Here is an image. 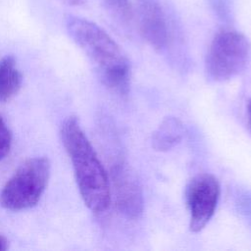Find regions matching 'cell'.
Segmentation results:
<instances>
[{
    "mask_svg": "<svg viewBox=\"0 0 251 251\" xmlns=\"http://www.w3.org/2000/svg\"><path fill=\"white\" fill-rule=\"evenodd\" d=\"M67 1L73 5H80V4H83L84 2H86V0H67Z\"/></svg>",
    "mask_w": 251,
    "mask_h": 251,
    "instance_id": "15",
    "label": "cell"
},
{
    "mask_svg": "<svg viewBox=\"0 0 251 251\" xmlns=\"http://www.w3.org/2000/svg\"><path fill=\"white\" fill-rule=\"evenodd\" d=\"M183 135L184 127L181 121L176 117H167L152 133V147L156 151H168L177 145Z\"/></svg>",
    "mask_w": 251,
    "mask_h": 251,
    "instance_id": "8",
    "label": "cell"
},
{
    "mask_svg": "<svg viewBox=\"0 0 251 251\" xmlns=\"http://www.w3.org/2000/svg\"><path fill=\"white\" fill-rule=\"evenodd\" d=\"M251 43L241 32L223 29L213 38L205 61L207 76L214 81L228 80L247 67Z\"/></svg>",
    "mask_w": 251,
    "mask_h": 251,
    "instance_id": "4",
    "label": "cell"
},
{
    "mask_svg": "<svg viewBox=\"0 0 251 251\" xmlns=\"http://www.w3.org/2000/svg\"><path fill=\"white\" fill-rule=\"evenodd\" d=\"M50 168V162L45 157L25 160L4 184L0 192L1 206L11 211L35 206L47 186Z\"/></svg>",
    "mask_w": 251,
    "mask_h": 251,
    "instance_id": "3",
    "label": "cell"
},
{
    "mask_svg": "<svg viewBox=\"0 0 251 251\" xmlns=\"http://www.w3.org/2000/svg\"><path fill=\"white\" fill-rule=\"evenodd\" d=\"M247 121H248V126L251 131V99L248 101L247 104Z\"/></svg>",
    "mask_w": 251,
    "mask_h": 251,
    "instance_id": "14",
    "label": "cell"
},
{
    "mask_svg": "<svg viewBox=\"0 0 251 251\" xmlns=\"http://www.w3.org/2000/svg\"><path fill=\"white\" fill-rule=\"evenodd\" d=\"M134 8L141 36L155 50L165 49L170 40V24L159 0H135Z\"/></svg>",
    "mask_w": 251,
    "mask_h": 251,
    "instance_id": "6",
    "label": "cell"
},
{
    "mask_svg": "<svg viewBox=\"0 0 251 251\" xmlns=\"http://www.w3.org/2000/svg\"><path fill=\"white\" fill-rule=\"evenodd\" d=\"M105 12L119 25L130 27L135 20V8L130 0H101Z\"/></svg>",
    "mask_w": 251,
    "mask_h": 251,
    "instance_id": "10",
    "label": "cell"
},
{
    "mask_svg": "<svg viewBox=\"0 0 251 251\" xmlns=\"http://www.w3.org/2000/svg\"><path fill=\"white\" fill-rule=\"evenodd\" d=\"M112 180L118 210L128 219H138L143 211V194L135 174L126 163L120 162L112 171Z\"/></svg>",
    "mask_w": 251,
    "mask_h": 251,
    "instance_id": "7",
    "label": "cell"
},
{
    "mask_svg": "<svg viewBox=\"0 0 251 251\" xmlns=\"http://www.w3.org/2000/svg\"><path fill=\"white\" fill-rule=\"evenodd\" d=\"M220 191L219 180L212 174H198L189 180L185 188V201L192 232L201 231L213 218Z\"/></svg>",
    "mask_w": 251,
    "mask_h": 251,
    "instance_id": "5",
    "label": "cell"
},
{
    "mask_svg": "<svg viewBox=\"0 0 251 251\" xmlns=\"http://www.w3.org/2000/svg\"><path fill=\"white\" fill-rule=\"evenodd\" d=\"M60 133L84 204L94 213L105 212L111 204L110 179L78 120L66 119Z\"/></svg>",
    "mask_w": 251,
    "mask_h": 251,
    "instance_id": "2",
    "label": "cell"
},
{
    "mask_svg": "<svg viewBox=\"0 0 251 251\" xmlns=\"http://www.w3.org/2000/svg\"><path fill=\"white\" fill-rule=\"evenodd\" d=\"M8 249V240L7 238L0 234V251H5Z\"/></svg>",
    "mask_w": 251,
    "mask_h": 251,
    "instance_id": "13",
    "label": "cell"
},
{
    "mask_svg": "<svg viewBox=\"0 0 251 251\" xmlns=\"http://www.w3.org/2000/svg\"><path fill=\"white\" fill-rule=\"evenodd\" d=\"M12 147V132L0 116V161L5 159Z\"/></svg>",
    "mask_w": 251,
    "mask_h": 251,
    "instance_id": "12",
    "label": "cell"
},
{
    "mask_svg": "<svg viewBox=\"0 0 251 251\" xmlns=\"http://www.w3.org/2000/svg\"><path fill=\"white\" fill-rule=\"evenodd\" d=\"M215 15L223 22L232 21V0H207Z\"/></svg>",
    "mask_w": 251,
    "mask_h": 251,
    "instance_id": "11",
    "label": "cell"
},
{
    "mask_svg": "<svg viewBox=\"0 0 251 251\" xmlns=\"http://www.w3.org/2000/svg\"><path fill=\"white\" fill-rule=\"evenodd\" d=\"M23 82V75L12 56L0 60V101L7 102L19 92Z\"/></svg>",
    "mask_w": 251,
    "mask_h": 251,
    "instance_id": "9",
    "label": "cell"
},
{
    "mask_svg": "<svg viewBox=\"0 0 251 251\" xmlns=\"http://www.w3.org/2000/svg\"><path fill=\"white\" fill-rule=\"evenodd\" d=\"M66 27L76 45L94 66L103 84L120 96H126L130 85V63L121 46L98 25L69 16Z\"/></svg>",
    "mask_w": 251,
    "mask_h": 251,
    "instance_id": "1",
    "label": "cell"
}]
</instances>
